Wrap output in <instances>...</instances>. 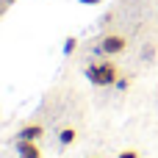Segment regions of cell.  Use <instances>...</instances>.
Wrapping results in <instances>:
<instances>
[{
  "mask_svg": "<svg viewBox=\"0 0 158 158\" xmlns=\"http://www.w3.org/2000/svg\"><path fill=\"white\" fill-rule=\"evenodd\" d=\"M42 136H44V128H42L39 122H28V125H22L19 133H17V139H22V142H39Z\"/></svg>",
  "mask_w": 158,
  "mask_h": 158,
  "instance_id": "cell-3",
  "label": "cell"
},
{
  "mask_svg": "<svg viewBox=\"0 0 158 158\" xmlns=\"http://www.w3.org/2000/svg\"><path fill=\"white\" fill-rule=\"evenodd\" d=\"M78 3H81V6H100L103 0H78Z\"/></svg>",
  "mask_w": 158,
  "mask_h": 158,
  "instance_id": "cell-9",
  "label": "cell"
},
{
  "mask_svg": "<svg viewBox=\"0 0 158 158\" xmlns=\"http://www.w3.org/2000/svg\"><path fill=\"white\" fill-rule=\"evenodd\" d=\"M114 86H117V89H119V92H125V89H128V86H131V81H128V78H119V81H117V83H114Z\"/></svg>",
  "mask_w": 158,
  "mask_h": 158,
  "instance_id": "cell-7",
  "label": "cell"
},
{
  "mask_svg": "<svg viewBox=\"0 0 158 158\" xmlns=\"http://www.w3.org/2000/svg\"><path fill=\"white\" fill-rule=\"evenodd\" d=\"M117 158H139V153H136V150H122Z\"/></svg>",
  "mask_w": 158,
  "mask_h": 158,
  "instance_id": "cell-8",
  "label": "cell"
},
{
  "mask_svg": "<svg viewBox=\"0 0 158 158\" xmlns=\"http://www.w3.org/2000/svg\"><path fill=\"white\" fill-rule=\"evenodd\" d=\"M14 150H17V156H19V158H42L39 142H22V139H17Z\"/></svg>",
  "mask_w": 158,
  "mask_h": 158,
  "instance_id": "cell-4",
  "label": "cell"
},
{
  "mask_svg": "<svg viewBox=\"0 0 158 158\" xmlns=\"http://www.w3.org/2000/svg\"><path fill=\"white\" fill-rule=\"evenodd\" d=\"M75 50H78V39L75 36H67L64 39V56H72Z\"/></svg>",
  "mask_w": 158,
  "mask_h": 158,
  "instance_id": "cell-6",
  "label": "cell"
},
{
  "mask_svg": "<svg viewBox=\"0 0 158 158\" xmlns=\"http://www.w3.org/2000/svg\"><path fill=\"white\" fill-rule=\"evenodd\" d=\"M86 78L94 86H114L119 81V69L114 61H94L86 67Z\"/></svg>",
  "mask_w": 158,
  "mask_h": 158,
  "instance_id": "cell-1",
  "label": "cell"
},
{
  "mask_svg": "<svg viewBox=\"0 0 158 158\" xmlns=\"http://www.w3.org/2000/svg\"><path fill=\"white\" fill-rule=\"evenodd\" d=\"M125 47H128V39H125V36H119V33H108V36L100 39L97 53H103V56H117V53H122Z\"/></svg>",
  "mask_w": 158,
  "mask_h": 158,
  "instance_id": "cell-2",
  "label": "cell"
},
{
  "mask_svg": "<svg viewBox=\"0 0 158 158\" xmlns=\"http://www.w3.org/2000/svg\"><path fill=\"white\" fill-rule=\"evenodd\" d=\"M75 139H78V131H75V128H69V125H67V128H61V131H58V144H61V147H69Z\"/></svg>",
  "mask_w": 158,
  "mask_h": 158,
  "instance_id": "cell-5",
  "label": "cell"
}]
</instances>
